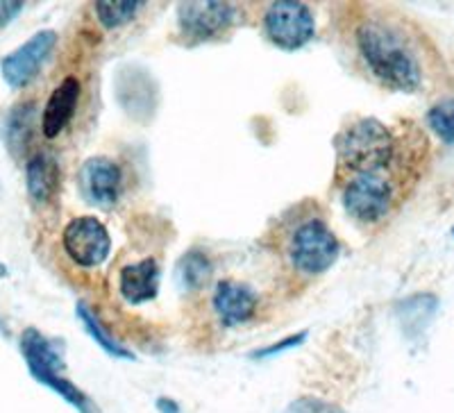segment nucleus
Masks as SVG:
<instances>
[{
  "mask_svg": "<svg viewBox=\"0 0 454 413\" xmlns=\"http://www.w3.org/2000/svg\"><path fill=\"white\" fill-rule=\"evenodd\" d=\"M177 282L184 291H200L212 279L214 264L202 250H189L177 261Z\"/></svg>",
  "mask_w": 454,
  "mask_h": 413,
  "instance_id": "f3484780",
  "label": "nucleus"
},
{
  "mask_svg": "<svg viewBox=\"0 0 454 413\" xmlns=\"http://www.w3.org/2000/svg\"><path fill=\"white\" fill-rule=\"evenodd\" d=\"M263 30L282 51H300L316 36V19L305 3L279 0L263 14Z\"/></svg>",
  "mask_w": 454,
  "mask_h": 413,
  "instance_id": "39448f33",
  "label": "nucleus"
},
{
  "mask_svg": "<svg viewBox=\"0 0 454 413\" xmlns=\"http://www.w3.org/2000/svg\"><path fill=\"white\" fill-rule=\"evenodd\" d=\"M141 7H144L141 0H100L93 5V12L98 16L100 26L114 30V27L128 26L129 21H135Z\"/></svg>",
  "mask_w": 454,
  "mask_h": 413,
  "instance_id": "6ab92c4d",
  "label": "nucleus"
},
{
  "mask_svg": "<svg viewBox=\"0 0 454 413\" xmlns=\"http://www.w3.org/2000/svg\"><path fill=\"white\" fill-rule=\"evenodd\" d=\"M439 311V298L434 293H416L400 300L395 305L397 325L407 339H420L432 325Z\"/></svg>",
  "mask_w": 454,
  "mask_h": 413,
  "instance_id": "4468645a",
  "label": "nucleus"
},
{
  "mask_svg": "<svg viewBox=\"0 0 454 413\" xmlns=\"http://www.w3.org/2000/svg\"><path fill=\"white\" fill-rule=\"evenodd\" d=\"M35 116H36V105L35 103H23L19 107L12 109L10 119L5 125V139L14 152H23L27 148L35 132Z\"/></svg>",
  "mask_w": 454,
  "mask_h": 413,
  "instance_id": "a211bd4d",
  "label": "nucleus"
},
{
  "mask_svg": "<svg viewBox=\"0 0 454 413\" xmlns=\"http://www.w3.org/2000/svg\"><path fill=\"white\" fill-rule=\"evenodd\" d=\"M237 23V7L230 3H182L177 5V26L192 42H209Z\"/></svg>",
  "mask_w": 454,
  "mask_h": 413,
  "instance_id": "6e6552de",
  "label": "nucleus"
},
{
  "mask_svg": "<svg viewBox=\"0 0 454 413\" xmlns=\"http://www.w3.org/2000/svg\"><path fill=\"white\" fill-rule=\"evenodd\" d=\"M59 164L51 152H36L26 164V186L36 205H46L59 189Z\"/></svg>",
  "mask_w": 454,
  "mask_h": 413,
  "instance_id": "2eb2a0df",
  "label": "nucleus"
},
{
  "mask_svg": "<svg viewBox=\"0 0 454 413\" xmlns=\"http://www.w3.org/2000/svg\"><path fill=\"white\" fill-rule=\"evenodd\" d=\"M282 413H348V411L343 407H339V404L330 402V400L305 395V398H298L294 400V402L286 404Z\"/></svg>",
  "mask_w": 454,
  "mask_h": 413,
  "instance_id": "412c9836",
  "label": "nucleus"
},
{
  "mask_svg": "<svg viewBox=\"0 0 454 413\" xmlns=\"http://www.w3.org/2000/svg\"><path fill=\"white\" fill-rule=\"evenodd\" d=\"M23 12V3L19 0H0V27H5L7 23H12V19Z\"/></svg>",
  "mask_w": 454,
  "mask_h": 413,
  "instance_id": "5701e85b",
  "label": "nucleus"
},
{
  "mask_svg": "<svg viewBox=\"0 0 454 413\" xmlns=\"http://www.w3.org/2000/svg\"><path fill=\"white\" fill-rule=\"evenodd\" d=\"M356 48L382 84L395 91L411 93L423 82V71L416 52L409 48L407 39L393 26L368 19L356 27Z\"/></svg>",
  "mask_w": 454,
  "mask_h": 413,
  "instance_id": "f257e3e1",
  "label": "nucleus"
},
{
  "mask_svg": "<svg viewBox=\"0 0 454 413\" xmlns=\"http://www.w3.org/2000/svg\"><path fill=\"white\" fill-rule=\"evenodd\" d=\"M257 302L259 298L254 289L234 279H223L214 293V311L227 327L248 323L257 311Z\"/></svg>",
  "mask_w": 454,
  "mask_h": 413,
  "instance_id": "f8f14e48",
  "label": "nucleus"
},
{
  "mask_svg": "<svg viewBox=\"0 0 454 413\" xmlns=\"http://www.w3.org/2000/svg\"><path fill=\"white\" fill-rule=\"evenodd\" d=\"M75 314H78L80 323H82L84 331H87L89 336H91L93 341H96V346L100 347L103 352H107L109 356H114V359H123V362H135L137 355L132 350H129L128 346H123V343L116 339V336L109 331V327L105 325L103 318H100L96 311L91 309L89 305H84V302H78V307H75Z\"/></svg>",
  "mask_w": 454,
  "mask_h": 413,
  "instance_id": "dca6fc26",
  "label": "nucleus"
},
{
  "mask_svg": "<svg viewBox=\"0 0 454 413\" xmlns=\"http://www.w3.org/2000/svg\"><path fill=\"white\" fill-rule=\"evenodd\" d=\"M452 234H454V228H452Z\"/></svg>",
  "mask_w": 454,
  "mask_h": 413,
  "instance_id": "393cba45",
  "label": "nucleus"
},
{
  "mask_svg": "<svg viewBox=\"0 0 454 413\" xmlns=\"http://www.w3.org/2000/svg\"><path fill=\"white\" fill-rule=\"evenodd\" d=\"M80 189L91 205L109 209L119 202L123 191V171L109 157H91L80 171Z\"/></svg>",
  "mask_w": 454,
  "mask_h": 413,
  "instance_id": "9d476101",
  "label": "nucleus"
},
{
  "mask_svg": "<svg viewBox=\"0 0 454 413\" xmlns=\"http://www.w3.org/2000/svg\"><path fill=\"white\" fill-rule=\"evenodd\" d=\"M155 407L160 413H182L180 404H177L173 398H157Z\"/></svg>",
  "mask_w": 454,
  "mask_h": 413,
  "instance_id": "b1692460",
  "label": "nucleus"
},
{
  "mask_svg": "<svg viewBox=\"0 0 454 413\" xmlns=\"http://www.w3.org/2000/svg\"><path fill=\"white\" fill-rule=\"evenodd\" d=\"M307 336H309V331H307V330L298 331V334L286 336V339H282V341L270 343V346L259 347V350L250 352V359H254V362H263V359H273V356L284 355V352L295 350V347H300V346H302V343L307 341Z\"/></svg>",
  "mask_w": 454,
  "mask_h": 413,
  "instance_id": "4be33fe9",
  "label": "nucleus"
},
{
  "mask_svg": "<svg viewBox=\"0 0 454 413\" xmlns=\"http://www.w3.org/2000/svg\"><path fill=\"white\" fill-rule=\"evenodd\" d=\"M57 46V32L55 30H42L32 35L23 46L16 48L14 52H10L3 64H0V71H3V78L10 84L12 89H23L32 82V80L39 75L42 66L46 64V59L51 58V52Z\"/></svg>",
  "mask_w": 454,
  "mask_h": 413,
  "instance_id": "1a4fd4ad",
  "label": "nucleus"
},
{
  "mask_svg": "<svg viewBox=\"0 0 454 413\" xmlns=\"http://www.w3.org/2000/svg\"><path fill=\"white\" fill-rule=\"evenodd\" d=\"M339 253V238L320 218L302 222L289 243L291 264L305 275H320L330 270L336 264Z\"/></svg>",
  "mask_w": 454,
  "mask_h": 413,
  "instance_id": "20e7f679",
  "label": "nucleus"
},
{
  "mask_svg": "<svg viewBox=\"0 0 454 413\" xmlns=\"http://www.w3.org/2000/svg\"><path fill=\"white\" fill-rule=\"evenodd\" d=\"M62 245L68 257L82 269L105 264L112 253V237L96 216H78L62 232Z\"/></svg>",
  "mask_w": 454,
  "mask_h": 413,
  "instance_id": "423d86ee",
  "label": "nucleus"
},
{
  "mask_svg": "<svg viewBox=\"0 0 454 413\" xmlns=\"http://www.w3.org/2000/svg\"><path fill=\"white\" fill-rule=\"evenodd\" d=\"M80 93H82V84L78 78H64L62 82L52 89L51 98H48L46 107L42 114V132L46 139H55L68 128L75 112H78Z\"/></svg>",
  "mask_w": 454,
  "mask_h": 413,
  "instance_id": "9b49d317",
  "label": "nucleus"
},
{
  "mask_svg": "<svg viewBox=\"0 0 454 413\" xmlns=\"http://www.w3.org/2000/svg\"><path fill=\"white\" fill-rule=\"evenodd\" d=\"M393 205V189L380 173L355 175L343 189V206L355 221L377 222L382 221Z\"/></svg>",
  "mask_w": 454,
  "mask_h": 413,
  "instance_id": "0eeeda50",
  "label": "nucleus"
},
{
  "mask_svg": "<svg viewBox=\"0 0 454 413\" xmlns=\"http://www.w3.org/2000/svg\"><path fill=\"white\" fill-rule=\"evenodd\" d=\"M161 270L157 259L145 257L135 264H128L119 273V291L128 305H145L160 293Z\"/></svg>",
  "mask_w": 454,
  "mask_h": 413,
  "instance_id": "ddd939ff",
  "label": "nucleus"
},
{
  "mask_svg": "<svg viewBox=\"0 0 454 413\" xmlns=\"http://www.w3.org/2000/svg\"><path fill=\"white\" fill-rule=\"evenodd\" d=\"M21 355L26 359L30 375L42 386L57 393L64 402L71 404L78 413H96V404H93L87 393L78 388V384H73L71 379L64 378V368H67L64 356L48 336H43L35 327H27L21 334Z\"/></svg>",
  "mask_w": 454,
  "mask_h": 413,
  "instance_id": "f03ea898",
  "label": "nucleus"
},
{
  "mask_svg": "<svg viewBox=\"0 0 454 413\" xmlns=\"http://www.w3.org/2000/svg\"><path fill=\"white\" fill-rule=\"evenodd\" d=\"M427 123L443 144H454V98H445L427 112Z\"/></svg>",
  "mask_w": 454,
  "mask_h": 413,
  "instance_id": "aec40b11",
  "label": "nucleus"
},
{
  "mask_svg": "<svg viewBox=\"0 0 454 413\" xmlns=\"http://www.w3.org/2000/svg\"><path fill=\"white\" fill-rule=\"evenodd\" d=\"M339 164L355 175L380 173L391 164L395 152L391 129L377 119H359L334 141Z\"/></svg>",
  "mask_w": 454,
  "mask_h": 413,
  "instance_id": "7ed1b4c3",
  "label": "nucleus"
}]
</instances>
